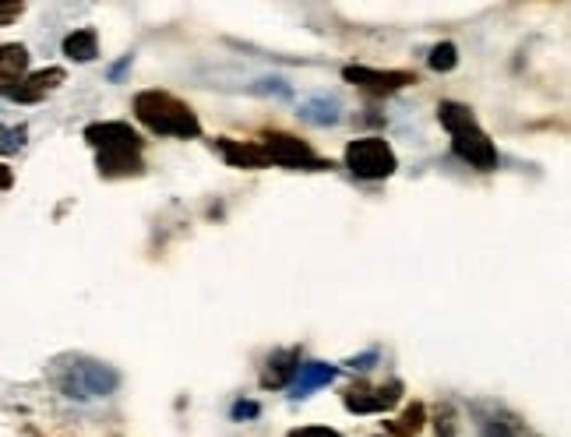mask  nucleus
Returning a JSON list of instances; mask_svg holds the SVG:
<instances>
[{"instance_id":"nucleus-1","label":"nucleus","mask_w":571,"mask_h":437,"mask_svg":"<svg viewBox=\"0 0 571 437\" xmlns=\"http://www.w3.org/2000/svg\"><path fill=\"white\" fill-rule=\"evenodd\" d=\"M50 381L64 399L92 402V399H106V395L117 392L120 371L103 360L71 353V356H57V360L50 363Z\"/></svg>"},{"instance_id":"nucleus-2","label":"nucleus","mask_w":571,"mask_h":437,"mask_svg":"<svg viewBox=\"0 0 571 437\" xmlns=\"http://www.w3.org/2000/svg\"><path fill=\"white\" fill-rule=\"evenodd\" d=\"M85 141L92 149H99V173L106 180L117 177H138L145 170L141 163V134L124 120H103V124L85 127Z\"/></svg>"},{"instance_id":"nucleus-3","label":"nucleus","mask_w":571,"mask_h":437,"mask_svg":"<svg viewBox=\"0 0 571 437\" xmlns=\"http://www.w3.org/2000/svg\"><path fill=\"white\" fill-rule=\"evenodd\" d=\"M134 117L149 127L152 134L166 138H201V120L184 99L163 89H145L134 96Z\"/></svg>"},{"instance_id":"nucleus-4","label":"nucleus","mask_w":571,"mask_h":437,"mask_svg":"<svg viewBox=\"0 0 571 437\" xmlns=\"http://www.w3.org/2000/svg\"><path fill=\"white\" fill-rule=\"evenodd\" d=\"M438 120H441V127L452 134V152L462 159V163L476 166V170H494L497 166L494 141H490L487 131L476 124V117H473L469 106L445 99V103L438 106Z\"/></svg>"},{"instance_id":"nucleus-5","label":"nucleus","mask_w":571,"mask_h":437,"mask_svg":"<svg viewBox=\"0 0 571 437\" xmlns=\"http://www.w3.org/2000/svg\"><path fill=\"white\" fill-rule=\"evenodd\" d=\"M346 166L360 180H385L395 173L399 159L385 138H356L346 145Z\"/></svg>"},{"instance_id":"nucleus-6","label":"nucleus","mask_w":571,"mask_h":437,"mask_svg":"<svg viewBox=\"0 0 571 437\" xmlns=\"http://www.w3.org/2000/svg\"><path fill=\"white\" fill-rule=\"evenodd\" d=\"M258 145L265 149L268 163L282 166V170H332V163H328V159H321L318 152L307 145V141L293 138V134H282V131L261 134Z\"/></svg>"},{"instance_id":"nucleus-7","label":"nucleus","mask_w":571,"mask_h":437,"mask_svg":"<svg viewBox=\"0 0 571 437\" xmlns=\"http://www.w3.org/2000/svg\"><path fill=\"white\" fill-rule=\"evenodd\" d=\"M342 78L360 89L374 92V96H388V92H399L406 85H416V75L413 71H378V67H364V64H349L342 71Z\"/></svg>"},{"instance_id":"nucleus-8","label":"nucleus","mask_w":571,"mask_h":437,"mask_svg":"<svg viewBox=\"0 0 571 437\" xmlns=\"http://www.w3.org/2000/svg\"><path fill=\"white\" fill-rule=\"evenodd\" d=\"M399 399H402V385H399V381H392V385H385V388L360 385V388H349V392L342 395L346 409H349V413H356V416L385 413V409H392Z\"/></svg>"},{"instance_id":"nucleus-9","label":"nucleus","mask_w":571,"mask_h":437,"mask_svg":"<svg viewBox=\"0 0 571 437\" xmlns=\"http://www.w3.org/2000/svg\"><path fill=\"white\" fill-rule=\"evenodd\" d=\"M216 149H219V156L226 159V166H233V170H265V166H272L258 141L216 138Z\"/></svg>"},{"instance_id":"nucleus-10","label":"nucleus","mask_w":571,"mask_h":437,"mask_svg":"<svg viewBox=\"0 0 571 437\" xmlns=\"http://www.w3.org/2000/svg\"><path fill=\"white\" fill-rule=\"evenodd\" d=\"M64 78H67L64 67H43V71H36V75H25L22 82L8 92V96L15 99V103H39V99H46L53 89H60Z\"/></svg>"},{"instance_id":"nucleus-11","label":"nucleus","mask_w":571,"mask_h":437,"mask_svg":"<svg viewBox=\"0 0 571 437\" xmlns=\"http://www.w3.org/2000/svg\"><path fill=\"white\" fill-rule=\"evenodd\" d=\"M335 378H339V367H332V363H318V360L300 363L290 381V399H307V395L318 392V388L332 385Z\"/></svg>"},{"instance_id":"nucleus-12","label":"nucleus","mask_w":571,"mask_h":437,"mask_svg":"<svg viewBox=\"0 0 571 437\" xmlns=\"http://www.w3.org/2000/svg\"><path fill=\"white\" fill-rule=\"evenodd\" d=\"M29 71V50L22 43L0 46V96H8Z\"/></svg>"},{"instance_id":"nucleus-13","label":"nucleus","mask_w":571,"mask_h":437,"mask_svg":"<svg viewBox=\"0 0 571 437\" xmlns=\"http://www.w3.org/2000/svg\"><path fill=\"white\" fill-rule=\"evenodd\" d=\"M300 367V349H275L265 363V374H261V385L265 388H286L293 381Z\"/></svg>"},{"instance_id":"nucleus-14","label":"nucleus","mask_w":571,"mask_h":437,"mask_svg":"<svg viewBox=\"0 0 571 437\" xmlns=\"http://www.w3.org/2000/svg\"><path fill=\"white\" fill-rule=\"evenodd\" d=\"M297 117L304 120V124H314V127H332V124H339L342 106L335 96H311V99L300 103Z\"/></svg>"},{"instance_id":"nucleus-15","label":"nucleus","mask_w":571,"mask_h":437,"mask_svg":"<svg viewBox=\"0 0 571 437\" xmlns=\"http://www.w3.org/2000/svg\"><path fill=\"white\" fill-rule=\"evenodd\" d=\"M96 53H99L96 29H78V32H71V36L64 39V57L78 60V64H89V60H96Z\"/></svg>"},{"instance_id":"nucleus-16","label":"nucleus","mask_w":571,"mask_h":437,"mask_svg":"<svg viewBox=\"0 0 571 437\" xmlns=\"http://www.w3.org/2000/svg\"><path fill=\"white\" fill-rule=\"evenodd\" d=\"M423 423H427V409H423L420 402H413V406L402 409L399 420H388L385 430L388 437H416L423 430Z\"/></svg>"},{"instance_id":"nucleus-17","label":"nucleus","mask_w":571,"mask_h":437,"mask_svg":"<svg viewBox=\"0 0 571 437\" xmlns=\"http://www.w3.org/2000/svg\"><path fill=\"white\" fill-rule=\"evenodd\" d=\"M480 437H533V434H529V427L522 420L497 413V416H490V420L480 423Z\"/></svg>"},{"instance_id":"nucleus-18","label":"nucleus","mask_w":571,"mask_h":437,"mask_svg":"<svg viewBox=\"0 0 571 437\" xmlns=\"http://www.w3.org/2000/svg\"><path fill=\"white\" fill-rule=\"evenodd\" d=\"M427 64H431V71H455V64H459L455 43H438L431 50V57H427Z\"/></svg>"},{"instance_id":"nucleus-19","label":"nucleus","mask_w":571,"mask_h":437,"mask_svg":"<svg viewBox=\"0 0 571 437\" xmlns=\"http://www.w3.org/2000/svg\"><path fill=\"white\" fill-rule=\"evenodd\" d=\"M251 92H261V96H279V99H290L293 89L282 78H261V82L251 85Z\"/></svg>"},{"instance_id":"nucleus-20","label":"nucleus","mask_w":571,"mask_h":437,"mask_svg":"<svg viewBox=\"0 0 571 437\" xmlns=\"http://www.w3.org/2000/svg\"><path fill=\"white\" fill-rule=\"evenodd\" d=\"M25 145V127H4L0 124V152H4V156H11V152H18Z\"/></svg>"},{"instance_id":"nucleus-21","label":"nucleus","mask_w":571,"mask_h":437,"mask_svg":"<svg viewBox=\"0 0 571 437\" xmlns=\"http://www.w3.org/2000/svg\"><path fill=\"white\" fill-rule=\"evenodd\" d=\"M22 11H25L22 0H0V29H4V25H11V22H18V18H22Z\"/></svg>"},{"instance_id":"nucleus-22","label":"nucleus","mask_w":571,"mask_h":437,"mask_svg":"<svg viewBox=\"0 0 571 437\" xmlns=\"http://www.w3.org/2000/svg\"><path fill=\"white\" fill-rule=\"evenodd\" d=\"M233 420L237 423H244V420H254V416H261V406L258 402H251V399H240L237 406H233Z\"/></svg>"},{"instance_id":"nucleus-23","label":"nucleus","mask_w":571,"mask_h":437,"mask_svg":"<svg viewBox=\"0 0 571 437\" xmlns=\"http://www.w3.org/2000/svg\"><path fill=\"white\" fill-rule=\"evenodd\" d=\"M286 437H342L339 430H332V427H297V430H290Z\"/></svg>"},{"instance_id":"nucleus-24","label":"nucleus","mask_w":571,"mask_h":437,"mask_svg":"<svg viewBox=\"0 0 571 437\" xmlns=\"http://www.w3.org/2000/svg\"><path fill=\"white\" fill-rule=\"evenodd\" d=\"M374 360H378V353H364V356H356V360H349V367H353V371H371L374 367Z\"/></svg>"},{"instance_id":"nucleus-25","label":"nucleus","mask_w":571,"mask_h":437,"mask_svg":"<svg viewBox=\"0 0 571 437\" xmlns=\"http://www.w3.org/2000/svg\"><path fill=\"white\" fill-rule=\"evenodd\" d=\"M0 187H11V170H8V166H0Z\"/></svg>"},{"instance_id":"nucleus-26","label":"nucleus","mask_w":571,"mask_h":437,"mask_svg":"<svg viewBox=\"0 0 571 437\" xmlns=\"http://www.w3.org/2000/svg\"><path fill=\"white\" fill-rule=\"evenodd\" d=\"M378 437H385V434H378Z\"/></svg>"}]
</instances>
